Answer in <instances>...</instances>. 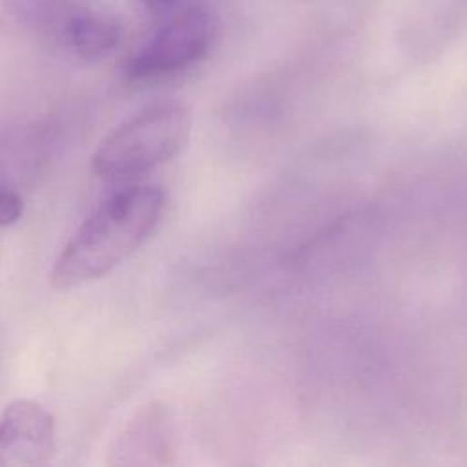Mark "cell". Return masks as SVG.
Instances as JSON below:
<instances>
[{"mask_svg": "<svg viewBox=\"0 0 467 467\" xmlns=\"http://www.w3.org/2000/svg\"><path fill=\"white\" fill-rule=\"evenodd\" d=\"M164 204V190L155 184L113 193L80 224L57 257L53 286L75 288L109 274L151 235Z\"/></svg>", "mask_w": 467, "mask_h": 467, "instance_id": "obj_1", "label": "cell"}, {"mask_svg": "<svg viewBox=\"0 0 467 467\" xmlns=\"http://www.w3.org/2000/svg\"><path fill=\"white\" fill-rule=\"evenodd\" d=\"M190 111L179 102H157L117 126L95 150L93 171L108 181L139 177L168 162L188 142Z\"/></svg>", "mask_w": 467, "mask_h": 467, "instance_id": "obj_2", "label": "cell"}, {"mask_svg": "<svg viewBox=\"0 0 467 467\" xmlns=\"http://www.w3.org/2000/svg\"><path fill=\"white\" fill-rule=\"evenodd\" d=\"M217 35V18L202 4L175 13L130 58L126 75L131 80H155L181 73L201 62Z\"/></svg>", "mask_w": 467, "mask_h": 467, "instance_id": "obj_3", "label": "cell"}, {"mask_svg": "<svg viewBox=\"0 0 467 467\" xmlns=\"http://www.w3.org/2000/svg\"><path fill=\"white\" fill-rule=\"evenodd\" d=\"M55 452V420L35 400H15L0 416V467H36Z\"/></svg>", "mask_w": 467, "mask_h": 467, "instance_id": "obj_4", "label": "cell"}, {"mask_svg": "<svg viewBox=\"0 0 467 467\" xmlns=\"http://www.w3.org/2000/svg\"><path fill=\"white\" fill-rule=\"evenodd\" d=\"M161 423L162 420L157 410H146L137 416L115 440L109 463H150L151 456H159L164 451Z\"/></svg>", "mask_w": 467, "mask_h": 467, "instance_id": "obj_5", "label": "cell"}, {"mask_svg": "<svg viewBox=\"0 0 467 467\" xmlns=\"http://www.w3.org/2000/svg\"><path fill=\"white\" fill-rule=\"evenodd\" d=\"M120 38L119 24L99 13H82L67 22L66 40L71 49L84 58L108 55Z\"/></svg>", "mask_w": 467, "mask_h": 467, "instance_id": "obj_6", "label": "cell"}, {"mask_svg": "<svg viewBox=\"0 0 467 467\" xmlns=\"http://www.w3.org/2000/svg\"><path fill=\"white\" fill-rule=\"evenodd\" d=\"M24 213L22 197L7 184L0 182V226L15 224Z\"/></svg>", "mask_w": 467, "mask_h": 467, "instance_id": "obj_7", "label": "cell"}, {"mask_svg": "<svg viewBox=\"0 0 467 467\" xmlns=\"http://www.w3.org/2000/svg\"><path fill=\"white\" fill-rule=\"evenodd\" d=\"M150 9H166L171 7L175 4H179L181 0H142Z\"/></svg>", "mask_w": 467, "mask_h": 467, "instance_id": "obj_8", "label": "cell"}]
</instances>
